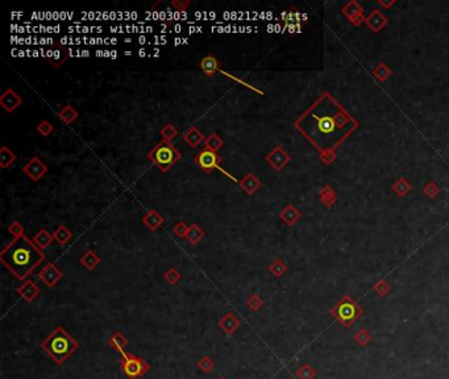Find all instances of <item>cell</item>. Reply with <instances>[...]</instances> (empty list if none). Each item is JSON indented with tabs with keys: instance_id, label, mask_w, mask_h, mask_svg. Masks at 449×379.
<instances>
[{
	"instance_id": "obj_1",
	"label": "cell",
	"mask_w": 449,
	"mask_h": 379,
	"mask_svg": "<svg viewBox=\"0 0 449 379\" xmlns=\"http://www.w3.org/2000/svg\"><path fill=\"white\" fill-rule=\"evenodd\" d=\"M355 125V120L328 94L323 95L296 121V128L319 150L334 149Z\"/></svg>"
},
{
	"instance_id": "obj_2",
	"label": "cell",
	"mask_w": 449,
	"mask_h": 379,
	"mask_svg": "<svg viewBox=\"0 0 449 379\" xmlns=\"http://www.w3.org/2000/svg\"><path fill=\"white\" fill-rule=\"evenodd\" d=\"M0 261L20 281H25L40 264L45 261V254L28 237L14 238L0 253Z\"/></svg>"
},
{
	"instance_id": "obj_3",
	"label": "cell",
	"mask_w": 449,
	"mask_h": 379,
	"mask_svg": "<svg viewBox=\"0 0 449 379\" xmlns=\"http://www.w3.org/2000/svg\"><path fill=\"white\" fill-rule=\"evenodd\" d=\"M40 348L45 351L57 365H63L70 358V355L78 350L79 342L73 336H70L66 329H63L62 327H57L40 344Z\"/></svg>"
},
{
	"instance_id": "obj_4",
	"label": "cell",
	"mask_w": 449,
	"mask_h": 379,
	"mask_svg": "<svg viewBox=\"0 0 449 379\" xmlns=\"http://www.w3.org/2000/svg\"><path fill=\"white\" fill-rule=\"evenodd\" d=\"M182 157V154L177 150L174 145L169 141H160L154 146L153 149L150 150L148 153V158H149L154 165H156L158 169H160L162 173H166L177 164L179 158Z\"/></svg>"
},
{
	"instance_id": "obj_5",
	"label": "cell",
	"mask_w": 449,
	"mask_h": 379,
	"mask_svg": "<svg viewBox=\"0 0 449 379\" xmlns=\"http://www.w3.org/2000/svg\"><path fill=\"white\" fill-rule=\"evenodd\" d=\"M120 370L128 379H140L150 370V365L143 357L135 355L132 353L120 354Z\"/></svg>"
},
{
	"instance_id": "obj_6",
	"label": "cell",
	"mask_w": 449,
	"mask_h": 379,
	"mask_svg": "<svg viewBox=\"0 0 449 379\" xmlns=\"http://www.w3.org/2000/svg\"><path fill=\"white\" fill-rule=\"evenodd\" d=\"M331 313L336 317V320L348 328L352 323H355L357 319L362 315V310L356 302L351 300L348 296L336 304L331 310Z\"/></svg>"
},
{
	"instance_id": "obj_7",
	"label": "cell",
	"mask_w": 449,
	"mask_h": 379,
	"mask_svg": "<svg viewBox=\"0 0 449 379\" xmlns=\"http://www.w3.org/2000/svg\"><path fill=\"white\" fill-rule=\"evenodd\" d=\"M220 160H221V158H220L217 153H215L212 150L203 149L196 154L195 158H194V162H195L196 166L200 167L204 173L209 174V173H212L215 169L221 170L219 167Z\"/></svg>"
},
{
	"instance_id": "obj_8",
	"label": "cell",
	"mask_w": 449,
	"mask_h": 379,
	"mask_svg": "<svg viewBox=\"0 0 449 379\" xmlns=\"http://www.w3.org/2000/svg\"><path fill=\"white\" fill-rule=\"evenodd\" d=\"M41 56L54 67L62 66L70 57V49L61 45L59 48H52L48 50H41Z\"/></svg>"
},
{
	"instance_id": "obj_9",
	"label": "cell",
	"mask_w": 449,
	"mask_h": 379,
	"mask_svg": "<svg viewBox=\"0 0 449 379\" xmlns=\"http://www.w3.org/2000/svg\"><path fill=\"white\" fill-rule=\"evenodd\" d=\"M37 277H39V279L44 285H46V287L52 289L53 286H56L59 279L62 278L63 273L57 268L56 265L49 262V264H46L42 268V270L37 274Z\"/></svg>"
},
{
	"instance_id": "obj_10",
	"label": "cell",
	"mask_w": 449,
	"mask_h": 379,
	"mask_svg": "<svg viewBox=\"0 0 449 379\" xmlns=\"http://www.w3.org/2000/svg\"><path fill=\"white\" fill-rule=\"evenodd\" d=\"M48 166H46L39 157H33L29 162L23 166V171L28 175L33 182H39L44 175L48 173Z\"/></svg>"
},
{
	"instance_id": "obj_11",
	"label": "cell",
	"mask_w": 449,
	"mask_h": 379,
	"mask_svg": "<svg viewBox=\"0 0 449 379\" xmlns=\"http://www.w3.org/2000/svg\"><path fill=\"white\" fill-rule=\"evenodd\" d=\"M265 158L268 161V164L272 167H274L275 170H281L285 165H287L290 162L289 154L286 153L281 146L274 148Z\"/></svg>"
},
{
	"instance_id": "obj_12",
	"label": "cell",
	"mask_w": 449,
	"mask_h": 379,
	"mask_svg": "<svg viewBox=\"0 0 449 379\" xmlns=\"http://www.w3.org/2000/svg\"><path fill=\"white\" fill-rule=\"evenodd\" d=\"M0 104L7 112H14L16 108L23 104V97L19 96L12 88H7L0 96Z\"/></svg>"
},
{
	"instance_id": "obj_13",
	"label": "cell",
	"mask_w": 449,
	"mask_h": 379,
	"mask_svg": "<svg viewBox=\"0 0 449 379\" xmlns=\"http://www.w3.org/2000/svg\"><path fill=\"white\" fill-rule=\"evenodd\" d=\"M16 291L27 303H32L40 295V287L32 279H25Z\"/></svg>"
},
{
	"instance_id": "obj_14",
	"label": "cell",
	"mask_w": 449,
	"mask_h": 379,
	"mask_svg": "<svg viewBox=\"0 0 449 379\" xmlns=\"http://www.w3.org/2000/svg\"><path fill=\"white\" fill-rule=\"evenodd\" d=\"M219 328L227 336H232L240 328V320L232 312L226 313L219 320Z\"/></svg>"
},
{
	"instance_id": "obj_15",
	"label": "cell",
	"mask_w": 449,
	"mask_h": 379,
	"mask_svg": "<svg viewBox=\"0 0 449 379\" xmlns=\"http://www.w3.org/2000/svg\"><path fill=\"white\" fill-rule=\"evenodd\" d=\"M143 223L144 225L147 226L148 229L152 230V232H156V230L165 223V219L164 216L161 215L160 212H157L156 209H149V211L144 215Z\"/></svg>"
},
{
	"instance_id": "obj_16",
	"label": "cell",
	"mask_w": 449,
	"mask_h": 379,
	"mask_svg": "<svg viewBox=\"0 0 449 379\" xmlns=\"http://www.w3.org/2000/svg\"><path fill=\"white\" fill-rule=\"evenodd\" d=\"M239 186L241 187V190L248 195H253L254 192L257 191L258 188L261 187V181L258 179L257 177L252 173H248L240 182H239Z\"/></svg>"
},
{
	"instance_id": "obj_17",
	"label": "cell",
	"mask_w": 449,
	"mask_h": 379,
	"mask_svg": "<svg viewBox=\"0 0 449 379\" xmlns=\"http://www.w3.org/2000/svg\"><path fill=\"white\" fill-rule=\"evenodd\" d=\"M219 59L216 58L215 56H205L204 58H202V61L199 62V67L202 69L203 74L207 75V77H215L216 71L219 70Z\"/></svg>"
},
{
	"instance_id": "obj_18",
	"label": "cell",
	"mask_w": 449,
	"mask_h": 379,
	"mask_svg": "<svg viewBox=\"0 0 449 379\" xmlns=\"http://www.w3.org/2000/svg\"><path fill=\"white\" fill-rule=\"evenodd\" d=\"M108 344L112 349H115L120 354H123V353H126V348L128 346L129 341L123 332L116 331L111 334V337L108 338Z\"/></svg>"
},
{
	"instance_id": "obj_19",
	"label": "cell",
	"mask_w": 449,
	"mask_h": 379,
	"mask_svg": "<svg viewBox=\"0 0 449 379\" xmlns=\"http://www.w3.org/2000/svg\"><path fill=\"white\" fill-rule=\"evenodd\" d=\"M100 262L101 258L99 257L98 253H95V251L92 250L86 251V253L79 258V264L82 265L83 268L87 269V270H90V272H92V270H95V269L98 268L99 265H100Z\"/></svg>"
},
{
	"instance_id": "obj_20",
	"label": "cell",
	"mask_w": 449,
	"mask_h": 379,
	"mask_svg": "<svg viewBox=\"0 0 449 379\" xmlns=\"http://www.w3.org/2000/svg\"><path fill=\"white\" fill-rule=\"evenodd\" d=\"M183 140H185L186 144L191 146V148H198L203 141H205L204 135H203L196 127H191V128L188 129L187 132L183 135Z\"/></svg>"
},
{
	"instance_id": "obj_21",
	"label": "cell",
	"mask_w": 449,
	"mask_h": 379,
	"mask_svg": "<svg viewBox=\"0 0 449 379\" xmlns=\"http://www.w3.org/2000/svg\"><path fill=\"white\" fill-rule=\"evenodd\" d=\"M53 240H54L53 234H50L46 229H40L39 232L35 234V237H33V240L32 241H33L41 250H45V249H48V247L52 245Z\"/></svg>"
},
{
	"instance_id": "obj_22",
	"label": "cell",
	"mask_w": 449,
	"mask_h": 379,
	"mask_svg": "<svg viewBox=\"0 0 449 379\" xmlns=\"http://www.w3.org/2000/svg\"><path fill=\"white\" fill-rule=\"evenodd\" d=\"M205 236V232L198 225V224H192V225L188 226V232L186 234V240H187L188 243H191V245H198L200 241L204 238Z\"/></svg>"
},
{
	"instance_id": "obj_23",
	"label": "cell",
	"mask_w": 449,
	"mask_h": 379,
	"mask_svg": "<svg viewBox=\"0 0 449 379\" xmlns=\"http://www.w3.org/2000/svg\"><path fill=\"white\" fill-rule=\"evenodd\" d=\"M78 116H79V113H78L77 109L70 104H66L63 108H61L58 112L59 120H62L65 124H69V125L71 122H74L77 120Z\"/></svg>"
},
{
	"instance_id": "obj_24",
	"label": "cell",
	"mask_w": 449,
	"mask_h": 379,
	"mask_svg": "<svg viewBox=\"0 0 449 379\" xmlns=\"http://www.w3.org/2000/svg\"><path fill=\"white\" fill-rule=\"evenodd\" d=\"M16 154L12 152V150L8 148V146L3 145L2 149H0V167L2 169H7L11 165H14L16 162Z\"/></svg>"
},
{
	"instance_id": "obj_25",
	"label": "cell",
	"mask_w": 449,
	"mask_h": 379,
	"mask_svg": "<svg viewBox=\"0 0 449 379\" xmlns=\"http://www.w3.org/2000/svg\"><path fill=\"white\" fill-rule=\"evenodd\" d=\"M53 237H54V240L59 243V245H66L71 238H73V233H71V230L67 229L66 225H59L56 230H54V233H53Z\"/></svg>"
},
{
	"instance_id": "obj_26",
	"label": "cell",
	"mask_w": 449,
	"mask_h": 379,
	"mask_svg": "<svg viewBox=\"0 0 449 379\" xmlns=\"http://www.w3.org/2000/svg\"><path fill=\"white\" fill-rule=\"evenodd\" d=\"M205 149L212 150L215 153H217V150H220L224 146V140L217 135V133H211L204 141Z\"/></svg>"
},
{
	"instance_id": "obj_27",
	"label": "cell",
	"mask_w": 449,
	"mask_h": 379,
	"mask_svg": "<svg viewBox=\"0 0 449 379\" xmlns=\"http://www.w3.org/2000/svg\"><path fill=\"white\" fill-rule=\"evenodd\" d=\"M299 216H300V213L298 212L295 208H294L293 205H287V207L283 209L282 212H281L279 217H281V219H282L283 221L287 224V225H291V224H294L296 220L299 219Z\"/></svg>"
},
{
	"instance_id": "obj_28",
	"label": "cell",
	"mask_w": 449,
	"mask_h": 379,
	"mask_svg": "<svg viewBox=\"0 0 449 379\" xmlns=\"http://www.w3.org/2000/svg\"><path fill=\"white\" fill-rule=\"evenodd\" d=\"M245 306L252 312H258L262 308V306H264V300H262V298L258 294H253V295H251L245 300Z\"/></svg>"
},
{
	"instance_id": "obj_29",
	"label": "cell",
	"mask_w": 449,
	"mask_h": 379,
	"mask_svg": "<svg viewBox=\"0 0 449 379\" xmlns=\"http://www.w3.org/2000/svg\"><path fill=\"white\" fill-rule=\"evenodd\" d=\"M196 366H198V369L200 370V371L204 372V374H208V372H211L213 369H215L216 363H215V361L211 358V357H208V355H204V357H202V358L199 359L198 363H196Z\"/></svg>"
},
{
	"instance_id": "obj_30",
	"label": "cell",
	"mask_w": 449,
	"mask_h": 379,
	"mask_svg": "<svg viewBox=\"0 0 449 379\" xmlns=\"http://www.w3.org/2000/svg\"><path fill=\"white\" fill-rule=\"evenodd\" d=\"M286 270H287V266H286L285 262H283L282 260H279V258H277V260L269 266V272L272 273L275 278H281V277L286 273Z\"/></svg>"
},
{
	"instance_id": "obj_31",
	"label": "cell",
	"mask_w": 449,
	"mask_h": 379,
	"mask_svg": "<svg viewBox=\"0 0 449 379\" xmlns=\"http://www.w3.org/2000/svg\"><path fill=\"white\" fill-rule=\"evenodd\" d=\"M296 376H298V379H313L316 376V371H315L312 366L304 363L296 370Z\"/></svg>"
},
{
	"instance_id": "obj_32",
	"label": "cell",
	"mask_w": 449,
	"mask_h": 379,
	"mask_svg": "<svg viewBox=\"0 0 449 379\" xmlns=\"http://www.w3.org/2000/svg\"><path fill=\"white\" fill-rule=\"evenodd\" d=\"M160 133L161 136H162V140L169 141V143H171V140L175 139V137L178 136L177 128H175L173 124H170V122H169V124H165V125L162 127V129H161Z\"/></svg>"
},
{
	"instance_id": "obj_33",
	"label": "cell",
	"mask_w": 449,
	"mask_h": 379,
	"mask_svg": "<svg viewBox=\"0 0 449 379\" xmlns=\"http://www.w3.org/2000/svg\"><path fill=\"white\" fill-rule=\"evenodd\" d=\"M164 279L166 281L167 283H169V285L174 286V285H177V283L182 279V274L178 272L175 268H170L164 274Z\"/></svg>"
},
{
	"instance_id": "obj_34",
	"label": "cell",
	"mask_w": 449,
	"mask_h": 379,
	"mask_svg": "<svg viewBox=\"0 0 449 379\" xmlns=\"http://www.w3.org/2000/svg\"><path fill=\"white\" fill-rule=\"evenodd\" d=\"M8 232H10L15 238H20V237H24V226L21 225L19 221L15 220L14 223L8 225Z\"/></svg>"
},
{
	"instance_id": "obj_35",
	"label": "cell",
	"mask_w": 449,
	"mask_h": 379,
	"mask_svg": "<svg viewBox=\"0 0 449 379\" xmlns=\"http://www.w3.org/2000/svg\"><path fill=\"white\" fill-rule=\"evenodd\" d=\"M36 131H37V133H40L42 137H48L50 133L54 131V128H53V125L48 121V120H42L39 125H37Z\"/></svg>"
},
{
	"instance_id": "obj_36",
	"label": "cell",
	"mask_w": 449,
	"mask_h": 379,
	"mask_svg": "<svg viewBox=\"0 0 449 379\" xmlns=\"http://www.w3.org/2000/svg\"><path fill=\"white\" fill-rule=\"evenodd\" d=\"M370 338L372 337H370L369 332L365 331V329H361V331H359L355 336L356 342H357L359 345H361V346H365V345L370 341Z\"/></svg>"
},
{
	"instance_id": "obj_37",
	"label": "cell",
	"mask_w": 449,
	"mask_h": 379,
	"mask_svg": "<svg viewBox=\"0 0 449 379\" xmlns=\"http://www.w3.org/2000/svg\"><path fill=\"white\" fill-rule=\"evenodd\" d=\"M187 232H188V226L186 225L183 221L177 223L174 226H173V233H174L177 237H186Z\"/></svg>"
},
{
	"instance_id": "obj_38",
	"label": "cell",
	"mask_w": 449,
	"mask_h": 379,
	"mask_svg": "<svg viewBox=\"0 0 449 379\" xmlns=\"http://www.w3.org/2000/svg\"><path fill=\"white\" fill-rule=\"evenodd\" d=\"M171 6L177 8V11H179L182 14H185L186 8L190 6V2H188V0L187 2H181V0L178 2V0H174V2H171Z\"/></svg>"
},
{
	"instance_id": "obj_39",
	"label": "cell",
	"mask_w": 449,
	"mask_h": 379,
	"mask_svg": "<svg viewBox=\"0 0 449 379\" xmlns=\"http://www.w3.org/2000/svg\"><path fill=\"white\" fill-rule=\"evenodd\" d=\"M179 44H187V40H186V39H183V40H182V39H175L174 40V45L177 46V45H179Z\"/></svg>"
},
{
	"instance_id": "obj_40",
	"label": "cell",
	"mask_w": 449,
	"mask_h": 379,
	"mask_svg": "<svg viewBox=\"0 0 449 379\" xmlns=\"http://www.w3.org/2000/svg\"><path fill=\"white\" fill-rule=\"evenodd\" d=\"M139 56L140 57H145V56H147V50H145V49H140Z\"/></svg>"
},
{
	"instance_id": "obj_41",
	"label": "cell",
	"mask_w": 449,
	"mask_h": 379,
	"mask_svg": "<svg viewBox=\"0 0 449 379\" xmlns=\"http://www.w3.org/2000/svg\"><path fill=\"white\" fill-rule=\"evenodd\" d=\"M181 31H182L181 25H175V32H177V33H179Z\"/></svg>"
},
{
	"instance_id": "obj_42",
	"label": "cell",
	"mask_w": 449,
	"mask_h": 379,
	"mask_svg": "<svg viewBox=\"0 0 449 379\" xmlns=\"http://www.w3.org/2000/svg\"><path fill=\"white\" fill-rule=\"evenodd\" d=\"M124 54H126V56H131V54H132V52H126Z\"/></svg>"
},
{
	"instance_id": "obj_43",
	"label": "cell",
	"mask_w": 449,
	"mask_h": 379,
	"mask_svg": "<svg viewBox=\"0 0 449 379\" xmlns=\"http://www.w3.org/2000/svg\"><path fill=\"white\" fill-rule=\"evenodd\" d=\"M219 379H227V378H226V376H220Z\"/></svg>"
}]
</instances>
